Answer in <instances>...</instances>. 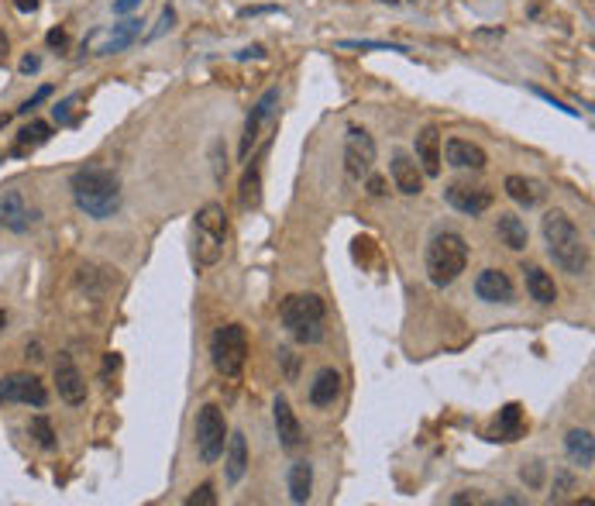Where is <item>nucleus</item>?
Here are the masks:
<instances>
[{"mask_svg": "<svg viewBox=\"0 0 595 506\" xmlns=\"http://www.w3.org/2000/svg\"><path fill=\"white\" fill-rule=\"evenodd\" d=\"M38 66H42V59H38V55H25V59H21V73H35Z\"/></svg>", "mask_w": 595, "mask_h": 506, "instance_id": "nucleus-41", "label": "nucleus"}, {"mask_svg": "<svg viewBox=\"0 0 595 506\" xmlns=\"http://www.w3.org/2000/svg\"><path fill=\"white\" fill-rule=\"evenodd\" d=\"M173 21H176V14H173V7H165V11H162V25L152 31V38H156V35H162L165 28H173Z\"/></svg>", "mask_w": 595, "mask_h": 506, "instance_id": "nucleus-39", "label": "nucleus"}, {"mask_svg": "<svg viewBox=\"0 0 595 506\" xmlns=\"http://www.w3.org/2000/svg\"><path fill=\"white\" fill-rule=\"evenodd\" d=\"M506 193H510V200H517L519 207H534L541 200V189L534 187L527 176H506Z\"/></svg>", "mask_w": 595, "mask_h": 506, "instance_id": "nucleus-27", "label": "nucleus"}, {"mask_svg": "<svg viewBox=\"0 0 595 506\" xmlns=\"http://www.w3.org/2000/svg\"><path fill=\"white\" fill-rule=\"evenodd\" d=\"M138 4H141V0H117V4H114V14H131Z\"/></svg>", "mask_w": 595, "mask_h": 506, "instance_id": "nucleus-40", "label": "nucleus"}, {"mask_svg": "<svg viewBox=\"0 0 595 506\" xmlns=\"http://www.w3.org/2000/svg\"><path fill=\"white\" fill-rule=\"evenodd\" d=\"M4 327H7V310L0 307V331H4Z\"/></svg>", "mask_w": 595, "mask_h": 506, "instance_id": "nucleus-45", "label": "nucleus"}, {"mask_svg": "<svg viewBox=\"0 0 595 506\" xmlns=\"http://www.w3.org/2000/svg\"><path fill=\"white\" fill-rule=\"evenodd\" d=\"M495 235H499V241H503L506 248H513V252H523L527 241H530L527 224L519 221L517 213H499V221H495Z\"/></svg>", "mask_w": 595, "mask_h": 506, "instance_id": "nucleus-24", "label": "nucleus"}, {"mask_svg": "<svg viewBox=\"0 0 595 506\" xmlns=\"http://www.w3.org/2000/svg\"><path fill=\"white\" fill-rule=\"evenodd\" d=\"M7 49H11V42H7V35H4V28H0V66H4V59H7Z\"/></svg>", "mask_w": 595, "mask_h": 506, "instance_id": "nucleus-44", "label": "nucleus"}, {"mask_svg": "<svg viewBox=\"0 0 595 506\" xmlns=\"http://www.w3.org/2000/svg\"><path fill=\"white\" fill-rule=\"evenodd\" d=\"M210 362L224 379H237L248 362V334L241 324H224L210 338Z\"/></svg>", "mask_w": 595, "mask_h": 506, "instance_id": "nucleus-5", "label": "nucleus"}, {"mask_svg": "<svg viewBox=\"0 0 595 506\" xmlns=\"http://www.w3.org/2000/svg\"><path fill=\"white\" fill-rule=\"evenodd\" d=\"M224 445H228V421L221 414V406H200L197 414V448H200V458L204 465H213L221 454H224Z\"/></svg>", "mask_w": 595, "mask_h": 506, "instance_id": "nucleus-7", "label": "nucleus"}, {"mask_svg": "<svg viewBox=\"0 0 595 506\" xmlns=\"http://www.w3.org/2000/svg\"><path fill=\"white\" fill-rule=\"evenodd\" d=\"M66 42H69V38H66L62 28H52V31H49V45H52V49H66Z\"/></svg>", "mask_w": 595, "mask_h": 506, "instance_id": "nucleus-37", "label": "nucleus"}, {"mask_svg": "<svg viewBox=\"0 0 595 506\" xmlns=\"http://www.w3.org/2000/svg\"><path fill=\"white\" fill-rule=\"evenodd\" d=\"M14 7H18L21 14H35V11H38V0H14Z\"/></svg>", "mask_w": 595, "mask_h": 506, "instance_id": "nucleus-43", "label": "nucleus"}, {"mask_svg": "<svg viewBox=\"0 0 595 506\" xmlns=\"http://www.w3.org/2000/svg\"><path fill=\"white\" fill-rule=\"evenodd\" d=\"M444 200L458 213L478 217V213H486L492 207V189L471 187V183H451V187L444 189Z\"/></svg>", "mask_w": 595, "mask_h": 506, "instance_id": "nucleus-13", "label": "nucleus"}, {"mask_svg": "<svg viewBox=\"0 0 595 506\" xmlns=\"http://www.w3.org/2000/svg\"><path fill=\"white\" fill-rule=\"evenodd\" d=\"M324 317H327V307H324L320 296H313V293L285 296L283 307H279L283 327L300 345H317V341L324 338Z\"/></svg>", "mask_w": 595, "mask_h": 506, "instance_id": "nucleus-4", "label": "nucleus"}, {"mask_svg": "<svg viewBox=\"0 0 595 506\" xmlns=\"http://www.w3.org/2000/svg\"><path fill=\"white\" fill-rule=\"evenodd\" d=\"M478 500H482V496H478L475 489H471V493H458V496H451V503H478Z\"/></svg>", "mask_w": 595, "mask_h": 506, "instance_id": "nucleus-42", "label": "nucleus"}, {"mask_svg": "<svg viewBox=\"0 0 595 506\" xmlns=\"http://www.w3.org/2000/svg\"><path fill=\"white\" fill-rule=\"evenodd\" d=\"M45 97H52V86H42V90H38V93H35V97H28L25 104L18 107V114H31V110H35V107L42 104V100H45Z\"/></svg>", "mask_w": 595, "mask_h": 506, "instance_id": "nucleus-33", "label": "nucleus"}, {"mask_svg": "<svg viewBox=\"0 0 595 506\" xmlns=\"http://www.w3.org/2000/svg\"><path fill=\"white\" fill-rule=\"evenodd\" d=\"M313 489V465L310 462H293L289 465V500L293 503H307Z\"/></svg>", "mask_w": 595, "mask_h": 506, "instance_id": "nucleus-26", "label": "nucleus"}, {"mask_svg": "<svg viewBox=\"0 0 595 506\" xmlns=\"http://www.w3.org/2000/svg\"><path fill=\"white\" fill-rule=\"evenodd\" d=\"M543 245H547V255L554 259V266L568 276H582L589 269V245L582 238V231L575 228L565 211H547L543 213Z\"/></svg>", "mask_w": 595, "mask_h": 506, "instance_id": "nucleus-2", "label": "nucleus"}, {"mask_svg": "<svg viewBox=\"0 0 595 506\" xmlns=\"http://www.w3.org/2000/svg\"><path fill=\"white\" fill-rule=\"evenodd\" d=\"M224 476L231 486L245 479V472H248V441H245V434H228V445H224Z\"/></svg>", "mask_w": 595, "mask_h": 506, "instance_id": "nucleus-20", "label": "nucleus"}, {"mask_svg": "<svg viewBox=\"0 0 595 506\" xmlns=\"http://www.w3.org/2000/svg\"><path fill=\"white\" fill-rule=\"evenodd\" d=\"M523 276H527V293H530V300H537L541 307L558 303V286H554V276H551V272H543L541 266H530V269H523Z\"/></svg>", "mask_w": 595, "mask_h": 506, "instance_id": "nucleus-21", "label": "nucleus"}, {"mask_svg": "<svg viewBox=\"0 0 595 506\" xmlns=\"http://www.w3.org/2000/svg\"><path fill=\"white\" fill-rule=\"evenodd\" d=\"M28 434L35 438L38 448H45V452H52L55 448V430H52V421H49V417H31V421H28Z\"/></svg>", "mask_w": 595, "mask_h": 506, "instance_id": "nucleus-29", "label": "nucleus"}, {"mask_svg": "<svg viewBox=\"0 0 595 506\" xmlns=\"http://www.w3.org/2000/svg\"><path fill=\"white\" fill-rule=\"evenodd\" d=\"M138 35H141V21H138V18H128V21H121V25L97 28V31H90V35L83 38V52L86 55L125 52L128 45L138 42Z\"/></svg>", "mask_w": 595, "mask_h": 506, "instance_id": "nucleus-8", "label": "nucleus"}, {"mask_svg": "<svg viewBox=\"0 0 595 506\" xmlns=\"http://www.w3.org/2000/svg\"><path fill=\"white\" fill-rule=\"evenodd\" d=\"M368 193H372V197H382V193H386V180H382V176H368Z\"/></svg>", "mask_w": 595, "mask_h": 506, "instance_id": "nucleus-38", "label": "nucleus"}, {"mask_svg": "<svg viewBox=\"0 0 595 506\" xmlns=\"http://www.w3.org/2000/svg\"><path fill=\"white\" fill-rule=\"evenodd\" d=\"M534 93H537L541 100H547V104H551V107H558V110H565V114H571V117H578V110H575V107H565V104H561V100H554V97H551L547 90H541V86H534Z\"/></svg>", "mask_w": 595, "mask_h": 506, "instance_id": "nucleus-36", "label": "nucleus"}, {"mask_svg": "<svg viewBox=\"0 0 595 506\" xmlns=\"http://www.w3.org/2000/svg\"><path fill=\"white\" fill-rule=\"evenodd\" d=\"M519 403H510V406H503V414H499V434H503V441H513L519 438Z\"/></svg>", "mask_w": 595, "mask_h": 506, "instance_id": "nucleus-30", "label": "nucleus"}, {"mask_svg": "<svg viewBox=\"0 0 595 506\" xmlns=\"http://www.w3.org/2000/svg\"><path fill=\"white\" fill-rule=\"evenodd\" d=\"M444 156H447V165H454V169H486L489 165V156L475 145V141H465V138H451L447 145H444Z\"/></svg>", "mask_w": 595, "mask_h": 506, "instance_id": "nucleus-19", "label": "nucleus"}, {"mask_svg": "<svg viewBox=\"0 0 595 506\" xmlns=\"http://www.w3.org/2000/svg\"><path fill=\"white\" fill-rule=\"evenodd\" d=\"M279 362L285 365V379L293 382V379H296V369H300V365H296V355H293L289 348H279Z\"/></svg>", "mask_w": 595, "mask_h": 506, "instance_id": "nucleus-35", "label": "nucleus"}, {"mask_svg": "<svg viewBox=\"0 0 595 506\" xmlns=\"http://www.w3.org/2000/svg\"><path fill=\"white\" fill-rule=\"evenodd\" d=\"M272 417H276V434H279V441H283L285 452H293V448H300V441H303V427L296 421V414H293V406L285 397H276L272 403Z\"/></svg>", "mask_w": 595, "mask_h": 506, "instance_id": "nucleus-17", "label": "nucleus"}, {"mask_svg": "<svg viewBox=\"0 0 595 506\" xmlns=\"http://www.w3.org/2000/svg\"><path fill=\"white\" fill-rule=\"evenodd\" d=\"M565 452H568V458L578 465V469H592V462H595L592 430H582V427L568 430V438H565Z\"/></svg>", "mask_w": 595, "mask_h": 506, "instance_id": "nucleus-23", "label": "nucleus"}, {"mask_svg": "<svg viewBox=\"0 0 595 506\" xmlns=\"http://www.w3.org/2000/svg\"><path fill=\"white\" fill-rule=\"evenodd\" d=\"M49 138H52V124H45V121H31L25 132L18 134V152L38 149V145H45Z\"/></svg>", "mask_w": 595, "mask_h": 506, "instance_id": "nucleus-28", "label": "nucleus"}, {"mask_svg": "<svg viewBox=\"0 0 595 506\" xmlns=\"http://www.w3.org/2000/svg\"><path fill=\"white\" fill-rule=\"evenodd\" d=\"M217 503V493H213V482H204L197 486L189 496H186V506H213Z\"/></svg>", "mask_w": 595, "mask_h": 506, "instance_id": "nucleus-31", "label": "nucleus"}, {"mask_svg": "<svg viewBox=\"0 0 595 506\" xmlns=\"http://www.w3.org/2000/svg\"><path fill=\"white\" fill-rule=\"evenodd\" d=\"M7 121H11V117H7V114H0V132L7 128Z\"/></svg>", "mask_w": 595, "mask_h": 506, "instance_id": "nucleus-46", "label": "nucleus"}, {"mask_svg": "<svg viewBox=\"0 0 595 506\" xmlns=\"http://www.w3.org/2000/svg\"><path fill=\"white\" fill-rule=\"evenodd\" d=\"M468 266V245L458 231H438L427 245V279L444 290L462 279Z\"/></svg>", "mask_w": 595, "mask_h": 506, "instance_id": "nucleus-3", "label": "nucleus"}, {"mask_svg": "<svg viewBox=\"0 0 595 506\" xmlns=\"http://www.w3.org/2000/svg\"><path fill=\"white\" fill-rule=\"evenodd\" d=\"M341 397V373L337 369H320L317 379L310 382V403L313 406H334Z\"/></svg>", "mask_w": 595, "mask_h": 506, "instance_id": "nucleus-22", "label": "nucleus"}, {"mask_svg": "<svg viewBox=\"0 0 595 506\" xmlns=\"http://www.w3.org/2000/svg\"><path fill=\"white\" fill-rule=\"evenodd\" d=\"M372 162H375V138L358 124H351L344 134V173H348V180L368 176Z\"/></svg>", "mask_w": 595, "mask_h": 506, "instance_id": "nucleus-9", "label": "nucleus"}, {"mask_svg": "<svg viewBox=\"0 0 595 506\" xmlns=\"http://www.w3.org/2000/svg\"><path fill=\"white\" fill-rule=\"evenodd\" d=\"M389 173H392V183H396V189H399L403 197H416V193H423V173H420L416 159H410L406 152H396V156H392V162H389Z\"/></svg>", "mask_w": 595, "mask_h": 506, "instance_id": "nucleus-15", "label": "nucleus"}, {"mask_svg": "<svg viewBox=\"0 0 595 506\" xmlns=\"http://www.w3.org/2000/svg\"><path fill=\"white\" fill-rule=\"evenodd\" d=\"M276 110H279V90L272 86V90H265V93H261L259 104L252 107V114H248V121H245V134H241V159H248V156H252V149L259 145L261 132L272 124Z\"/></svg>", "mask_w": 595, "mask_h": 506, "instance_id": "nucleus-11", "label": "nucleus"}, {"mask_svg": "<svg viewBox=\"0 0 595 506\" xmlns=\"http://www.w3.org/2000/svg\"><path fill=\"white\" fill-rule=\"evenodd\" d=\"M237 204H241L245 211H255V207L261 204V162L259 159H252V165H248L245 176H241Z\"/></svg>", "mask_w": 595, "mask_h": 506, "instance_id": "nucleus-25", "label": "nucleus"}, {"mask_svg": "<svg viewBox=\"0 0 595 506\" xmlns=\"http://www.w3.org/2000/svg\"><path fill=\"white\" fill-rule=\"evenodd\" d=\"M571 486H575V479H571L568 472H558V476H554V493H551V500H561Z\"/></svg>", "mask_w": 595, "mask_h": 506, "instance_id": "nucleus-34", "label": "nucleus"}, {"mask_svg": "<svg viewBox=\"0 0 595 506\" xmlns=\"http://www.w3.org/2000/svg\"><path fill=\"white\" fill-rule=\"evenodd\" d=\"M475 296L486 300V303H513V283H510L506 272L486 269V272H478V279H475Z\"/></svg>", "mask_w": 595, "mask_h": 506, "instance_id": "nucleus-16", "label": "nucleus"}, {"mask_svg": "<svg viewBox=\"0 0 595 506\" xmlns=\"http://www.w3.org/2000/svg\"><path fill=\"white\" fill-rule=\"evenodd\" d=\"M69 189L79 211L93 221H107L121 211V180L110 169H101V165L76 169L69 176Z\"/></svg>", "mask_w": 595, "mask_h": 506, "instance_id": "nucleus-1", "label": "nucleus"}, {"mask_svg": "<svg viewBox=\"0 0 595 506\" xmlns=\"http://www.w3.org/2000/svg\"><path fill=\"white\" fill-rule=\"evenodd\" d=\"M55 390H59V400L69 403V406L86 403V379L69 355H59V362H55Z\"/></svg>", "mask_w": 595, "mask_h": 506, "instance_id": "nucleus-12", "label": "nucleus"}, {"mask_svg": "<svg viewBox=\"0 0 595 506\" xmlns=\"http://www.w3.org/2000/svg\"><path fill=\"white\" fill-rule=\"evenodd\" d=\"M414 152H416V165H420L423 176H440V132L434 124L416 134Z\"/></svg>", "mask_w": 595, "mask_h": 506, "instance_id": "nucleus-18", "label": "nucleus"}, {"mask_svg": "<svg viewBox=\"0 0 595 506\" xmlns=\"http://www.w3.org/2000/svg\"><path fill=\"white\" fill-rule=\"evenodd\" d=\"M31 221H35V213L28 211L21 189H4L0 193V228H7L14 235H25Z\"/></svg>", "mask_w": 595, "mask_h": 506, "instance_id": "nucleus-14", "label": "nucleus"}, {"mask_svg": "<svg viewBox=\"0 0 595 506\" xmlns=\"http://www.w3.org/2000/svg\"><path fill=\"white\" fill-rule=\"evenodd\" d=\"M519 476H523L527 486H534V489H537V486L543 482V465L541 462H530V465H523V469H519Z\"/></svg>", "mask_w": 595, "mask_h": 506, "instance_id": "nucleus-32", "label": "nucleus"}, {"mask_svg": "<svg viewBox=\"0 0 595 506\" xmlns=\"http://www.w3.org/2000/svg\"><path fill=\"white\" fill-rule=\"evenodd\" d=\"M0 403H25V406H45L49 403V390L38 375L31 373H14L0 379Z\"/></svg>", "mask_w": 595, "mask_h": 506, "instance_id": "nucleus-10", "label": "nucleus"}, {"mask_svg": "<svg viewBox=\"0 0 595 506\" xmlns=\"http://www.w3.org/2000/svg\"><path fill=\"white\" fill-rule=\"evenodd\" d=\"M382 4H399V0H382Z\"/></svg>", "mask_w": 595, "mask_h": 506, "instance_id": "nucleus-47", "label": "nucleus"}, {"mask_svg": "<svg viewBox=\"0 0 595 506\" xmlns=\"http://www.w3.org/2000/svg\"><path fill=\"white\" fill-rule=\"evenodd\" d=\"M224 238H228V217L221 204H207L197 213V259L204 266H213L224 252Z\"/></svg>", "mask_w": 595, "mask_h": 506, "instance_id": "nucleus-6", "label": "nucleus"}]
</instances>
